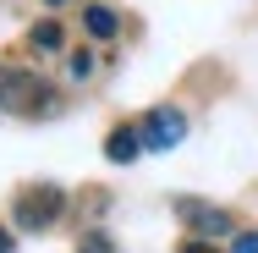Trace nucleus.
I'll return each mask as SVG.
<instances>
[{"mask_svg":"<svg viewBox=\"0 0 258 253\" xmlns=\"http://www.w3.org/2000/svg\"><path fill=\"white\" fill-rule=\"evenodd\" d=\"M60 204H66V193L60 187H28L22 198H17V226L22 231H44V226H55V215H60Z\"/></svg>","mask_w":258,"mask_h":253,"instance_id":"2","label":"nucleus"},{"mask_svg":"<svg viewBox=\"0 0 258 253\" xmlns=\"http://www.w3.org/2000/svg\"><path fill=\"white\" fill-rule=\"evenodd\" d=\"M138 132H143V149H176L187 138V116L176 105H159V110H149V121Z\"/></svg>","mask_w":258,"mask_h":253,"instance_id":"3","label":"nucleus"},{"mask_svg":"<svg viewBox=\"0 0 258 253\" xmlns=\"http://www.w3.org/2000/svg\"><path fill=\"white\" fill-rule=\"evenodd\" d=\"M50 6H60V0H50Z\"/></svg>","mask_w":258,"mask_h":253,"instance_id":"13","label":"nucleus"},{"mask_svg":"<svg viewBox=\"0 0 258 253\" xmlns=\"http://www.w3.org/2000/svg\"><path fill=\"white\" fill-rule=\"evenodd\" d=\"M83 253H110V237H104V231H88V237H83Z\"/></svg>","mask_w":258,"mask_h":253,"instance_id":"10","label":"nucleus"},{"mask_svg":"<svg viewBox=\"0 0 258 253\" xmlns=\"http://www.w3.org/2000/svg\"><path fill=\"white\" fill-rule=\"evenodd\" d=\"M0 110H44V116H50V110H60V99H55L33 72H17V66H11V72H0Z\"/></svg>","mask_w":258,"mask_h":253,"instance_id":"1","label":"nucleus"},{"mask_svg":"<svg viewBox=\"0 0 258 253\" xmlns=\"http://www.w3.org/2000/svg\"><path fill=\"white\" fill-rule=\"evenodd\" d=\"M176 215L198 231V242L209 237H236V226H231V215L225 209H214V204H198V198H176Z\"/></svg>","mask_w":258,"mask_h":253,"instance_id":"4","label":"nucleus"},{"mask_svg":"<svg viewBox=\"0 0 258 253\" xmlns=\"http://www.w3.org/2000/svg\"><path fill=\"white\" fill-rule=\"evenodd\" d=\"M231 253H258V231H236L231 237Z\"/></svg>","mask_w":258,"mask_h":253,"instance_id":"9","label":"nucleus"},{"mask_svg":"<svg viewBox=\"0 0 258 253\" xmlns=\"http://www.w3.org/2000/svg\"><path fill=\"white\" fill-rule=\"evenodd\" d=\"M104 154H110L115 165H132V160L143 154V132H138V127H115V132L104 138Z\"/></svg>","mask_w":258,"mask_h":253,"instance_id":"5","label":"nucleus"},{"mask_svg":"<svg viewBox=\"0 0 258 253\" xmlns=\"http://www.w3.org/2000/svg\"><path fill=\"white\" fill-rule=\"evenodd\" d=\"M28 44H33V50H60V28H55V22H39V28L28 33Z\"/></svg>","mask_w":258,"mask_h":253,"instance_id":"8","label":"nucleus"},{"mask_svg":"<svg viewBox=\"0 0 258 253\" xmlns=\"http://www.w3.org/2000/svg\"><path fill=\"white\" fill-rule=\"evenodd\" d=\"M11 242H17V237H11V231H0V253H11Z\"/></svg>","mask_w":258,"mask_h":253,"instance_id":"12","label":"nucleus"},{"mask_svg":"<svg viewBox=\"0 0 258 253\" xmlns=\"http://www.w3.org/2000/svg\"><path fill=\"white\" fill-rule=\"evenodd\" d=\"M94 72H99V55H94V50H72V55H66V77H77V83H88Z\"/></svg>","mask_w":258,"mask_h":253,"instance_id":"7","label":"nucleus"},{"mask_svg":"<svg viewBox=\"0 0 258 253\" xmlns=\"http://www.w3.org/2000/svg\"><path fill=\"white\" fill-rule=\"evenodd\" d=\"M181 253H214V242H198V237H192V242H187Z\"/></svg>","mask_w":258,"mask_h":253,"instance_id":"11","label":"nucleus"},{"mask_svg":"<svg viewBox=\"0 0 258 253\" xmlns=\"http://www.w3.org/2000/svg\"><path fill=\"white\" fill-rule=\"evenodd\" d=\"M83 22H88V33H94V39H115V28H121L110 6H88V11H83Z\"/></svg>","mask_w":258,"mask_h":253,"instance_id":"6","label":"nucleus"}]
</instances>
